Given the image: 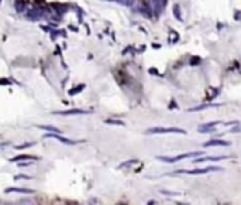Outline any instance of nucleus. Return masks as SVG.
I'll return each instance as SVG.
<instances>
[{
	"label": "nucleus",
	"mask_w": 241,
	"mask_h": 205,
	"mask_svg": "<svg viewBox=\"0 0 241 205\" xmlns=\"http://www.w3.org/2000/svg\"><path fill=\"white\" fill-rule=\"evenodd\" d=\"M205 146L206 147H209V146H228V143L221 142V140H212V142L205 143Z\"/></svg>",
	"instance_id": "nucleus-3"
},
{
	"label": "nucleus",
	"mask_w": 241,
	"mask_h": 205,
	"mask_svg": "<svg viewBox=\"0 0 241 205\" xmlns=\"http://www.w3.org/2000/svg\"><path fill=\"white\" fill-rule=\"evenodd\" d=\"M212 170H217V169H213V167H207V169H203V170H190V171L182 170L181 173H185V174H205V173L212 171Z\"/></svg>",
	"instance_id": "nucleus-2"
},
{
	"label": "nucleus",
	"mask_w": 241,
	"mask_h": 205,
	"mask_svg": "<svg viewBox=\"0 0 241 205\" xmlns=\"http://www.w3.org/2000/svg\"><path fill=\"white\" fill-rule=\"evenodd\" d=\"M148 133H185V130L176 127H155V129H150Z\"/></svg>",
	"instance_id": "nucleus-1"
}]
</instances>
